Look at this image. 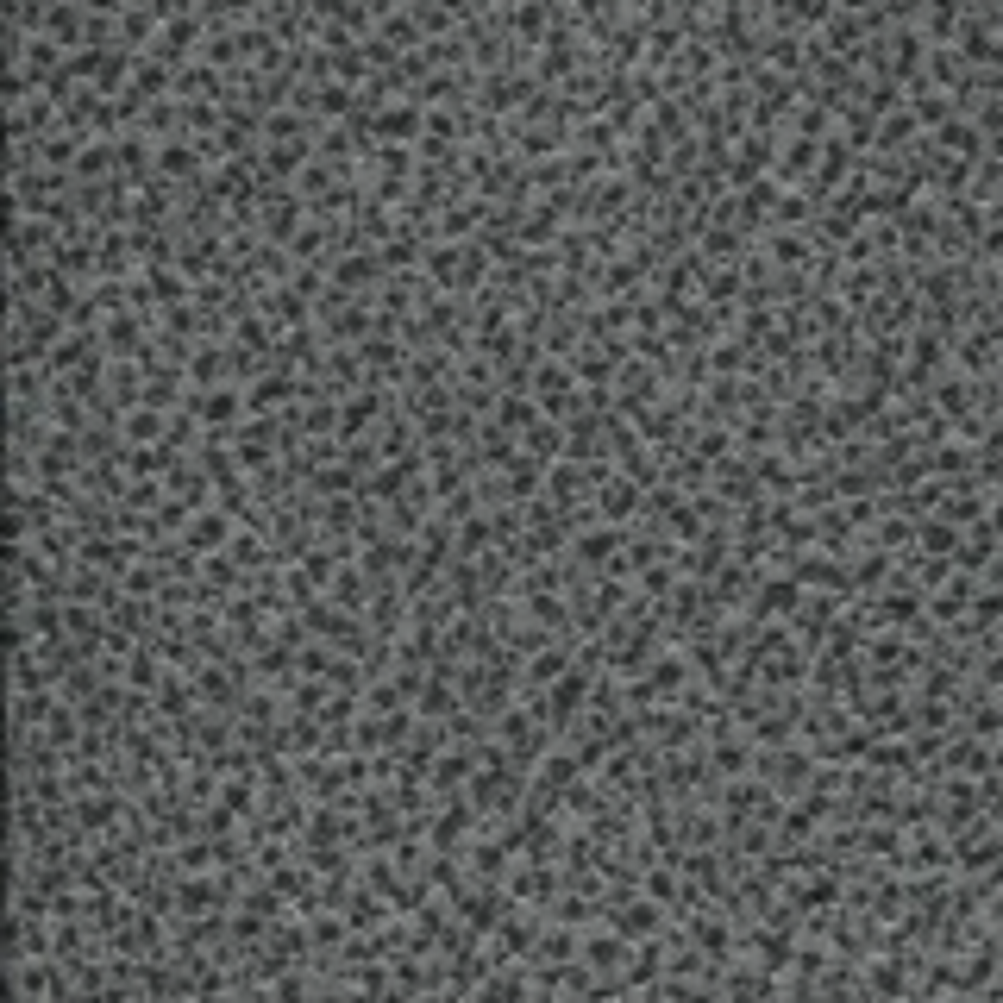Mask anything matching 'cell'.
<instances>
[{"instance_id":"1","label":"cell","mask_w":1003,"mask_h":1003,"mask_svg":"<svg viewBox=\"0 0 1003 1003\" xmlns=\"http://www.w3.org/2000/svg\"><path fill=\"white\" fill-rule=\"evenodd\" d=\"M201 414H207V421H232V395H226V389H214V395L201 402Z\"/></svg>"},{"instance_id":"2","label":"cell","mask_w":1003,"mask_h":1003,"mask_svg":"<svg viewBox=\"0 0 1003 1003\" xmlns=\"http://www.w3.org/2000/svg\"><path fill=\"white\" fill-rule=\"evenodd\" d=\"M790 602H797V590H790V583H772V590H765V609H790Z\"/></svg>"},{"instance_id":"3","label":"cell","mask_w":1003,"mask_h":1003,"mask_svg":"<svg viewBox=\"0 0 1003 1003\" xmlns=\"http://www.w3.org/2000/svg\"><path fill=\"white\" fill-rule=\"evenodd\" d=\"M577 696H583V678H565V684H558V696H552V703H558V709H571Z\"/></svg>"},{"instance_id":"4","label":"cell","mask_w":1003,"mask_h":1003,"mask_svg":"<svg viewBox=\"0 0 1003 1003\" xmlns=\"http://www.w3.org/2000/svg\"><path fill=\"white\" fill-rule=\"evenodd\" d=\"M220 533H226L220 521H201V527H195V546H214V540H220Z\"/></svg>"}]
</instances>
